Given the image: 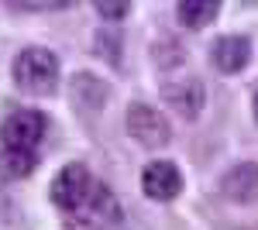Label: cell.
I'll list each match as a JSON object with an SVG mask.
<instances>
[{
  "mask_svg": "<svg viewBox=\"0 0 258 230\" xmlns=\"http://www.w3.org/2000/svg\"><path fill=\"white\" fill-rule=\"evenodd\" d=\"M14 83L28 96H52L59 83V58L48 48H24L14 58Z\"/></svg>",
  "mask_w": 258,
  "mask_h": 230,
  "instance_id": "1",
  "label": "cell"
},
{
  "mask_svg": "<svg viewBox=\"0 0 258 230\" xmlns=\"http://www.w3.org/2000/svg\"><path fill=\"white\" fill-rule=\"evenodd\" d=\"M48 131L41 110H14L0 127V151L11 155H38V144Z\"/></svg>",
  "mask_w": 258,
  "mask_h": 230,
  "instance_id": "2",
  "label": "cell"
},
{
  "mask_svg": "<svg viewBox=\"0 0 258 230\" xmlns=\"http://www.w3.org/2000/svg\"><path fill=\"white\" fill-rule=\"evenodd\" d=\"M93 175H90V169L86 165H80V162H73V165H66V169H59L55 172V179H52V203L59 206V210L66 213H80V206L86 203V196H90V189H93Z\"/></svg>",
  "mask_w": 258,
  "mask_h": 230,
  "instance_id": "3",
  "label": "cell"
},
{
  "mask_svg": "<svg viewBox=\"0 0 258 230\" xmlns=\"http://www.w3.org/2000/svg\"><path fill=\"white\" fill-rule=\"evenodd\" d=\"M76 220L90 230H114L117 227L120 220H124V213H120V203L114 199L110 186H103L97 179L93 189H90V196H86V203H83L80 213H76Z\"/></svg>",
  "mask_w": 258,
  "mask_h": 230,
  "instance_id": "4",
  "label": "cell"
},
{
  "mask_svg": "<svg viewBox=\"0 0 258 230\" xmlns=\"http://www.w3.org/2000/svg\"><path fill=\"white\" fill-rule=\"evenodd\" d=\"M127 134L135 137L138 144L145 148H165L169 144V120L155 110V107H148V103H131L127 107Z\"/></svg>",
  "mask_w": 258,
  "mask_h": 230,
  "instance_id": "5",
  "label": "cell"
},
{
  "mask_svg": "<svg viewBox=\"0 0 258 230\" xmlns=\"http://www.w3.org/2000/svg\"><path fill=\"white\" fill-rule=\"evenodd\" d=\"M141 189L148 199H159V203H169L182 192V172L176 169V162H148L145 172H141Z\"/></svg>",
  "mask_w": 258,
  "mask_h": 230,
  "instance_id": "6",
  "label": "cell"
},
{
  "mask_svg": "<svg viewBox=\"0 0 258 230\" xmlns=\"http://www.w3.org/2000/svg\"><path fill=\"white\" fill-rule=\"evenodd\" d=\"M162 100H165L169 107H176L179 117L197 120L200 110H203V103H207V93H203V83H200V79L186 76V79H176V83H165V86H162Z\"/></svg>",
  "mask_w": 258,
  "mask_h": 230,
  "instance_id": "7",
  "label": "cell"
},
{
  "mask_svg": "<svg viewBox=\"0 0 258 230\" xmlns=\"http://www.w3.org/2000/svg\"><path fill=\"white\" fill-rule=\"evenodd\" d=\"M210 58H214V65L224 76H234V72H241L251 62V41L244 38V35H224V38L214 41Z\"/></svg>",
  "mask_w": 258,
  "mask_h": 230,
  "instance_id": "8",
  "label": "cell"
},
{
  "mask_svg": "<svg viewBox=\"0 0 258 230\" xmlns=\"http://www.w3.org/2000/svg\"><path fill=\"white\" fill-rule=\"evenodd\" d=\"M220 192L231 203H255L258 199V165L255 162H241L231 172L220 175Z\"/></svg>",
  "mask_w": 258,
  "mask_h": 230,
  "instance_id": "9",
  "label": "cell"
},
{
  "mask_svg": "<svg viewBox=\"0 0 258 230\" xmlns=\"http://www.w3.org/2000/svg\"><path fill=\"white\" fill-rule=\"evenodd\" d=\"M176 14L186 28H203V24H210L220 14V7L214 0H182L176 7Z\"/></svg>",
  "mask_w": 258,
  "mask_h": 230,
  "instance_id": "10",
  "label": "cell"
},
{
  "mask_svg": "<svg viewBox=\"0 0 258 230\" xmlns=\"http://www.w3.org/2000/svg\"><path fill=\"white\" fill-rule=\"evenodd\" d=\"M35 158H38V155L0 151V175H7V179H24V175H31V169H35Z\"/></svg>",
  "mask_w": 258,
  "mask_h": 230,
  "instance_id": "11",
  "label": "cell"
},
{
  "mask_svg": "<svg viewBox=\"0 0 258 230\" xmlns=\"http://www.w3.org/2000/svg\"><path fill=\"white\" fill-rule=\"evenodd\" d=\"M97 14H100V18H110V21H120L124 14H127V4H124V0H120V4L100 0V4H97Z\"/></svg>",
  "mask_w": 258,
  "mask_h": 230,
  "instance_id": "12",
  "label": "cell"
},
{
  "mask_svg": "<svg viewBox=\"0 0 258 230\" xmlns=\"http://www.w3.org/2000/svg\"><path fill=\"white\" fill-rule=\"evenodd\" d=\"M255 117H258V93H255Z\"/></svg>",
  "mask_w": 258,
  "mask_h": 230,
  "instance_id": "13",
  "label": "cell"
}]
</instances>
